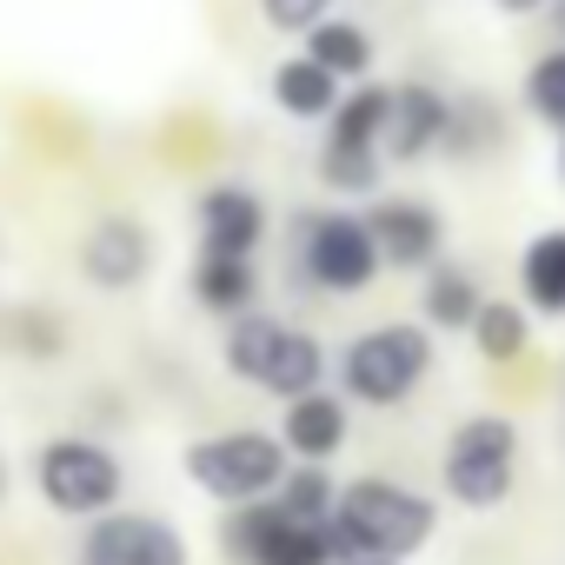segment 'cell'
I'll return each mask as SVG.
<instances>
[{"label": "cell", "mask_w": 565, "mask_h": 565, "mask_svg": "<svg viewBox=\"0 0 565 565\" xmlns=\"http://www.w3.org/2000/svg\"><path fill=\"white\" fill-rule=\"evenodd\" d=\"M558 167H565V147H558Z\"/></svg>", "instance_id": "obj_28"}, {"label": "cell", "mask_w": 565, "mask_h": 565, "mask_svg": "<svg viewBox=\"0 0 565 565\" xmlns=\"http://www.w3.org/2000/svg\"><path fill=\"white\" fill-rule=\"evenodd\" d=\"M472 313H479V287L459 266H433L426 273V320L433 327H472Z\"/></svg>", "instance_id": "obj_20"}, {"label": "cell", "mask_w": 565, "mask_h": 565, "mask_svg": "<svg viewBox=\"0 0 565 565\" xmlns=\"http://www.w3.org/2000/svg\"><path fill=\"white\" fill-rule=\"evenodd\" d=\"M512 426L505 419H466L459 433H452V446H446V492L459 499V505H472V512H486V505H499L505 492H512Z\"/></svg>", "instance_id": "obj_8"}, {"label": "cell", "mask_w": 565, "mask_h": 565, "mask_svg": "<svg viewBox=\"0 0 565 565\" xmlns=\"http://www.w3.org/2000/svg\"><path fill=\"white\" fill-rule=\"evenodd\" d=\"M327 147H320V180L333 193H373L380 186V127H386V87H360L333 100L327 114Z\"/></svg>", "instance_id": "obj_6"}, {"label": "cell", "mask_w": 565, "mask_h": 565, "mask_svg": "<svg viewBox=\"0 0 565 565\" xmlns=\"http://www.w3.org/2000/svg\"><path fill=\"white\" fill-rule=\"evenodd\" d=\"M545 8H552V34L565 41V0H545Z\"/></svg>", "instance_id": "obj_26"}, {"label": "cell", "mask_w": 565, "mask_h": 565, "mask_svg": "<svg viewBox=\"0 0 565 565\" xmlns=\"http://www.w3.org/2000/svg\"><path fill=\"white\" fill-rule=\"evenodd\" d=\"M273 499L287 505L294 519H333V479L313 466V472H294V479H279Z\"/></svg>", "instance_id": "obj_23"}, {"label": "cell", "mask_w": 565, "mask_h": 565, "mask_svg": "<svg viewBox=\"0 0 565 565\" xmlns=\"http://www.w3.org/2000/svg\"><path fill=\"white\" fill-rule=\"evenodd\" d=\"M433 366V340L426 327H373L347 347L340 373H347V393L366 399V406H399Z\"/></svg>", "instance_id": "obj_5"}, {"label": "cell", "mask_w": 565, "mask_h": 565, "mask_svg": "<svg viewBox=\"0 0 565 565\" xmlns=\"http://www.w3.org/2000/svg\"><path fill=\"white\" fill-rule=\"evenodd\" d=\"M472 340H479L486 360H519V347H525V313L505 307V300H479V313H472Z\"/></svg>", "instance_id": "obj_21"}, {"label": "cell", "mask_w": 565, "mask_h": 565, "mask_svg": "<svg viewBox=\"0 0 565 565\" xmlns=\"http://www.w3.org/2000/svg\"><path fill=\"white\" fill-rule=\"evenodd\" d=\"M253 294H259L253 253H200V266H193V300L206 313H246Z\"/></svg>", "instance_id": "obj_16"}, {"label": "cell", "mask_w": 565, "mask_h": 565, "mask_svg": "<svg viewBox=\"0 0 565 565\" xmlns=\"http://www.w3.org/2000/svg\"><path fill=\"white\" fill-rule=\"evenodd\" d=\"M525 107H532L539 120L565 127V47H552V54L532 61V74H525Z\"/></svg>", "instance_id": "obj_22"}, {"label": "cell", "mask_w": 565, "mask_h": 565, "mask_svg": "<svg viewBox=\"0 0 565 565\" xmlns=\"http://www.w3.org/2000/svg\"><path fill=\"white\" fill-rule=\"evenodd\" d=\"M273 100H279V114H294V120H327L333 114V100H340V81L320 67V61H279L273 67Z\"/></svg>", "instance_id": "obj_17"}, {"label": "cell", "mask_w": 565, "mask_h": 565, "mask_svg": "<svg viewBox=\"0 0 565 565\" xmlns=\"http://www.w3.org/2000/svg\"><path fill=\"white\" fill-rule=\"evenodd\" d=\"M327 8H333V0H259V14H266L273 34H307Z\"/></svg>", "instance_id": "obj_24"}, {"label": "cell", "mask_w": 565, "mask_h": 565, "mask_svg": "<svg viewBox=\"0 0 565 565\" xmlns=\"http://www.w3.org/2000/svg\"><path fill=\"white\" fill-rule=\"evenodd\" d=\"M446 120H452V100H446L439 87H386L380 153H393V160H419V153L446 147Z\"/></svg>", "instance_id": "obj_12"}, {"label": "cell", "mask_w": 565, "mask_h": 565, "mask_svg": "<svg viewBox=\"0 0 565 565\" xmlns=\"http://www.w3.org/2000/svg\"><path fill=\"white\" fill-rule=\"evenodd\" d=\"M519 287L539 313H565V226L539 233L519 259Z\"/></svg>", "instance_id": "obj_18"}, {"label": "cell", "mask_w": 565, "mask_h": 565, "mask_svg": "<svg viewBox=\"0 0 565 565\" xmlns=\"http://www.w3.org/2000/svg\"><path fill=\"white\" fill-rule=\"evenodd\" d=\"M492 8H505V14H539L545 0H492Z\"/></svg>", "instance_id": "obj_25"}, {"label": "cell", "mask_w": 565, "mask_h": 565, "mask_svg": "<svg viewBox=\"0 0 565 565\" xmlns=\"http://www.w3.org/2000/svg\"><path fill=\"white\" fill-rule=\"evenodd\" d=\"M226 558L233 565H340V545H333V519H294L266 492L226 519Z\"/></svg>", "instance_id": "obj_3"}, {"label": "cell", "mask_w": 565, "mask_h": 565, "mask_svg": "<svg viewBox=\"0 0 565 565\" xmlns=\"http://www.w3.org/2000/svg\"><path fill=\"white\" fill-rule=\"evenodd\" d=\"M347 446V406L333 399V393H294L287 399V452H300V459H333Z\"/></svg>", "instance_id": "obj_15"}, {"label": "cell", "mask_w": 565, "mask_h": 565, "mask_svg": "<svg viewBox=\"0 0 565 565\" xmlns=\"http://www.w3.org/2000/svg\"><path fill=\"white\" fill-rule=\"evenodd\" d=\"M366 233L380 246V266H433L439 239H446V220L426 200H380L373 220H366Z\"/></svg>", "instance_id": "obj_13"}, {"label": "cell", "mask_w": 565, "mask_h": 565, "mask_svg": "<svg viewBox=\"0 0 565 565\" xmlns=\"http://www.w3.org/2000/svg\"><path fill=\"white\" fill-rule=\"evenodd\" d=\"M307 61H320L333 81H360V74L373 67V41H366V28L320 14V21L307 28Z\"/></svg>", "instance_id": "obj_19"}, {"label": "cell", "mask_w": 565, "mask_h": 565, "mask_svg": "<svg viewBox=\"0 0 565 565\" xmlns=\"http://www.w3.org/2000/svg\"><path fill=\"white\" fill-rule=\"evenodd\" d=\"M34 479H41V499L54 512H74V519L107 512L120 499V486H127L120 479V459L107 446H94V439H54V446H41Z\"/></svg>", "instance_id": "obj_7"}, {"label": "cell", "mask_w": 565, "mask_h": 565, "mask_svg": "<svg viewBox=\"0 0 565 565\" xmlns=\"http://www.w3.org/2000/svg\"><path fill=\"white\" fill-rule=\"evenodd\" d=\"M147 266H153V239H147V226L127 220V213H107V220L81 239V273L94 279L100 294H127V287H140Z\"/></svg>", "instance_id": "obj_11"}, {"label": "cell", "mask_w": 565, "mask_h": 565, "mask_svg": "<svg viewBox=\"0 0 565 565\" xmlns=\"http://www.w3.org/2000/svg\"><path fill=\"white\" fill-rule=\"evenodd\" d=\"M347 565H399V558H347Z\"/></svg>", "instance_id": "obj_27"}, {"label": "cell", "mask_w": 565, "mask_h": 565, "mask_svg": "<svg viewBox=\"0 0 565 565\" xmlns=\"http://www.w3.org/2000/svg\"><path fill=\"white\" fill-rule=\"evenodd\" d=\"M266 239V206L253 186H206L200 193V253H253Z\"/></svg>", "instance_id": "obj_14"}, {"label": "cell", "mask_w": 565, "mask_h": 565, "mask_svg": "<svg viewBox=\"0 0 565 565\" xmlns=\"http://www.w3.org/2000/svg\"><path fill=\"white\" fill-rule=\"evenodd\" d=\"M300 266H307L313 287H327V294H360V287H373V273H380V246H373L366 220L313 213L300 226Z\"/></svg>", "instance_id": "obj_9"}, {"label": "cell", "mask_w": 565, "mask_h": 565, "mask_svg": "<svg viewBox=\"0 0 565 565\" xmlns=\"http://www.w3.org/2000/svg\"><path fill=\"white\" fill-rule=\"evenodd\" d=\"M0 492H8V479H0Z\"/></svg>", "instance_id": "obj_29"}, {"label": "cell", "mask_w": 565, "mask_h": 565, "mask_svg": "<svg viewBox=\"0 0 565 565\" xmlns=\"http://www.w3.org/2000/svg\"><path fill=\"white\" fill-rule=\"evenodd\" d=\"M81 565H186V545L153 512H114L87 532Z\"/></svg>", "instance_id": "obj_10"}, {"label": "cell", "mask_w": 565, "mask_h": 565, "mask_svg": "<svg viewBox=\"0 0 565 565\" xmlns=\"http://www.w3.org/2000/svg\"><path fill=\"white\" fill-rule=\"evenodd\" d=\"M186 479L226 505L266 499L279 479H287V446L266 433H220V439H193L186 446Z\"/></svg>", "instance_id": "obj_4"}, {"label": "cell", "mask_w": 565, "mask_h": 565, "mask_svg": "<svg viewBox=\"0 0 565 565\" xmlns=\"http://www.w3.org/2000/svg\"><path fill=\"white\" fill-rule=\"evenodd\" d=\"M226 366L259 386V393H279V399H294V393H313L320 373H327V353L313 333L300 327H279L266 313H233V333H226Z\"/></svg>", "instance_id": "obj_2"}, {"label": "cell", "mask_w": 565, "mask_h": 565, "mask_svg": "<svg viewBox=\"0 0 565 565\" xmlns=\"http://www.w3.org/2000/svg\"><path fill=\"white\" fill-rule=\"evenodd\" d=\"M439 532L433 499L386 486V479H360L333 499V545L340 558H406Z\"/></svg>", "instance_id": "obj_1"}]
</instances>
